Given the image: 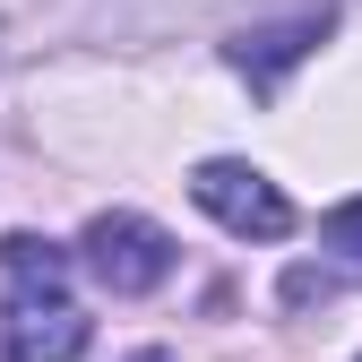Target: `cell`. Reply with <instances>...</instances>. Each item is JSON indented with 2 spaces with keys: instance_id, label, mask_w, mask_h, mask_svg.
<instances>
[{
  "instance_id": "obj_2",
  "label": "cell",
  "mask_w": 362,
  "mask_h": 362,
  "mask_svg": "<svg viewBox=\"0 0 362 362\" xmlns=\"http://www.w3.org/2000/svg\"><path fill=\"white\" fill-rule=\"evenodd\" d=\"M190 199L224 224V233H242V242H285V233H293V199H285L259 164H242V156H207V164L190 173Z\"/></svg>"
},
{
  "instance_id": "obj_6",
  "label": "cell",
  "mask_w": 362,
  "mask_h": 362,
  "mask_svg": "<svg viewBox=\"0 0 362 362\" xmlns=\"http://www.w3.org/2000/svg\"><path fill=\"white\" fill-rule=\"evenodd\" d=\"M320 242H328V250L354 267V276H362V199H345V207H328V216H320Z\"/></svg>"
},
{
  "instance_id": "obj_5",
  "label": "cell",
  "mask_w": 362,
  "mask_h": 362,
  "mask_svg": "<svg viewBox=\"0 0 362 362\" xmlns=\"http://www.w3.org/2000/svg\"><path fill=\"white\" fill-rule=\"evenodd\" d=\"M0 276H18L26 293H61L69 250H61V242H43V233H0ZM26 293H18V302H26Z\"/></svg>"
},
{
  "instance_id": "obj_1",
  "label": "cell",
  "mask_w": 362,
  "mask_h": 362,
  "mask_svg": "<svg viewBox=\"0 0 362 362\" xmlns=\"http://www.w3.org/2000/svg\"><path fill=\"white\" fill-rule=\"evenodd\" d=\"M78 259H86V276H95V285H112V293L129 302V293H156V285L173 276L181 250H173V233H164L156 216H139V207H104V216L78 233Z\"/></svg>"
},
{
  "instance_id": "obj_4",
  "label": "cell",
  "mask_w": 362,
  "mask_h": 362,
  "mask_svg": "<svg viewBox=\"0 0 362 362\" xmlns=\"http://www.w3.org/2000/svg\"><path fill=\"white\" fill-rule=\"evenodd\" d=\"M320 35H328V9H302V18H276V26H242L233 43H224V61H233L250 86H276L293 61L320 52Z\"/></svg>"
},
{
  "instance_id": "obj_3",
  "label": "cell",
  "mask_w": 362,
  "mask_h": 362,
  "mask_svg": "<svg viewBox=\"0 0 362 362\" xmlns=\"http://www.w3.org/2000/svg\"><path fill=\"white\" fill-rule=\"evenodd\" d=\"M86 345H95V320H86L69 293L9 302V328H0V354H9V362H78Z\"/></svg>"
}]
</instances>
